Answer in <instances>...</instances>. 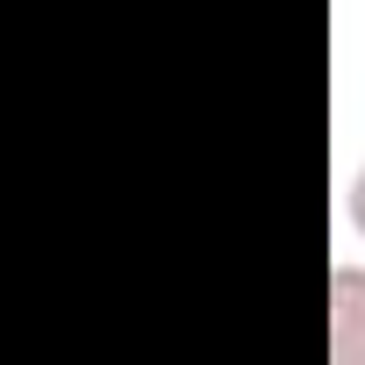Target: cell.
Listing matches in <instances>:
<instances>
[{"instance_id": "cell-1", "label": "cell", "mask_w": 365, "mask_h": 365, "mask_svg": "<svg viewBox=\"0 0 365 365\" xmlns=\"http://www.w3.org/2000/svg\"><path fill=\"white\" fill-rule=\"evenodd\" d=\"M329 358L365 365V265H329Z\"/></svg>"}, {"instance_id": "cell-2", "label": "cell", "mask_w": 365, "mask_h": 365, "mask_svg": "<svg viewBox=\"0 0 365 365\" xmlns=\"http://www.w3.org/2000/svg\"><path fill=\"white\" fill-rule=\"evenodd\" d=\"M344 215H351V230L365 237V165L351 172V187H344Z\"/></svg>"}]
</instances>
